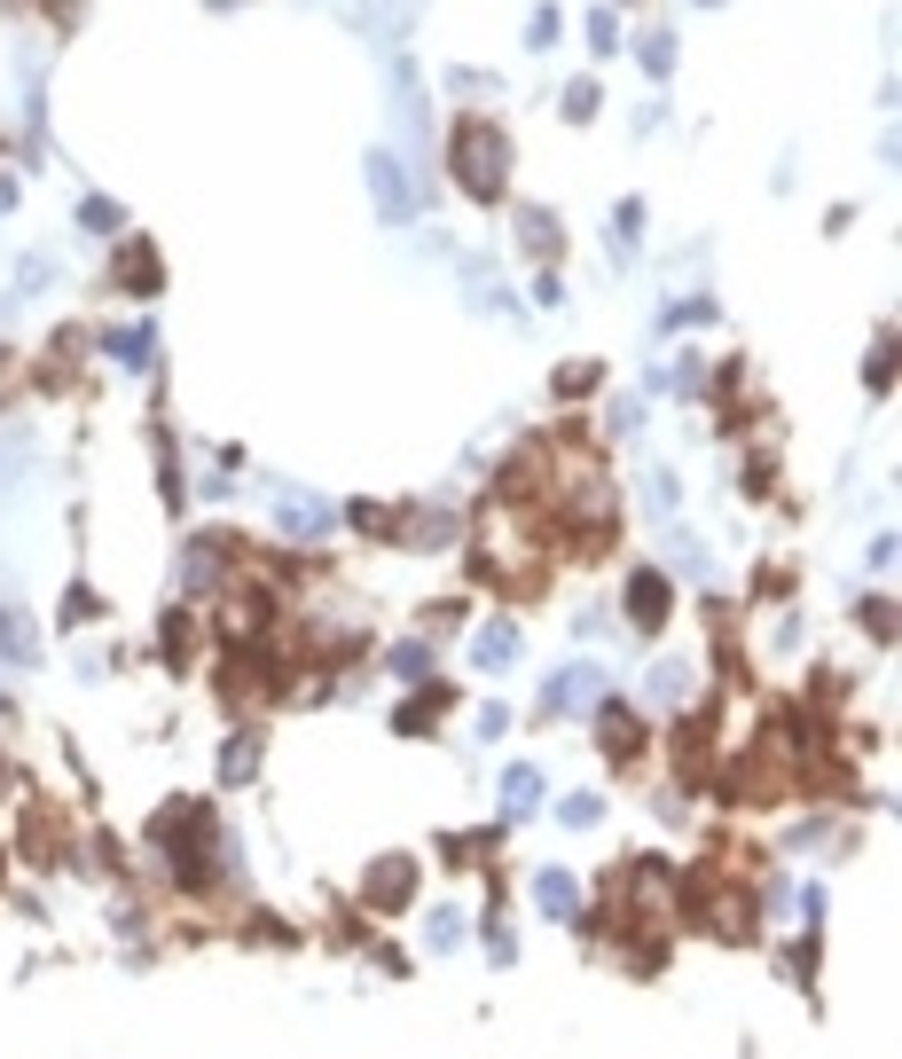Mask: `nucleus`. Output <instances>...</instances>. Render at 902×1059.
Instances as JSON below:
<instances>
[{
    "label": "nucleus",
    "mask_w": 902,
    "mask_h": 1059,
    "mask_svg": "<svg viewBox=\"0 0 902 1059\" xmlns=\"http://www.w3.org/2000/svg\"><path fill=\"white\" fill-rule=\"evenodd\" d=\"M456 173H464L471 197H495V189H502V134H495L487 118H464V126H456Z\"/></svg>",
    "instance_id": "nucleus-1"
},
{
    "label": "nucleus",
    "mask_w": 902,
    "mask_h": 1059,
    "mask_svg": "<svg viewBox=\"0 0 902 1059\" xmlns=\"http://www.w3.org/2000/svg\"><path fill=\"white\" fill-rule=\"evenodd\" d=\"M628 612H636V629H660V621H667V581H660V573H636V581H628Z\"/></svg>",
    "instance_id": "nucleus-2"
},
{
    "label": "nucleus",
    "mask_w": 902,
    "mask_h": 1059,
    "mask_svg": "<svg viewBox=\"0 0 902 1059\" xmlns=\"http://www.w3.org/2000/svg\"><path fill=\"white\" fill-rule=\"evenodd\" d=\"M550 706H558V715H573V706H597V667H566V675L550 683Z\"/></svg>",
    "instance_id": "nucleus-3"
},
{
    "label": "nucleus",
    "mask_w": 902,
    "mask_h": 1059,
    "mask_svg": "<svg viewBox=\"0 0 902 1059\" xmlns=\"http://www.w3.org/2000/svg\"><path fill=\"white\" fill-rule=\"evenodd\" d=\"M370 181H377V197H385V212L401 220V212H408V189H401V173H393V157H370Z\"/></svg>",
    "instance_id": "nucleus-4"
},
{
    "label": "nucleus",
    "mask_w": 902,
    "mask_h": 1059,
    "mask_svg": "<svg viewBox=\"0 0 902 1059\" xmlns=\"http://www.w3.org/2000/svg\"><path fill=\"white\" fill-rule=\"evenodd\" d=\"M118 276H126V291H157V259H149V251H142V243H134V251H126V268H118Z\"/></svg>",
    "instance_id": "nucleus-5"
},
{
    "label": "nucleus",
    "mask_w": 902,
    "mask_h": 1059,
    "mask_svg": "<svg viewBox=\"0 0 902 1059\" xmlns=\"http://www.w3.org/2000/svg\"><path fill=\"white\" fill-rule=\"evenodd\" d=\"M533 792H541V777H533V769H510V785H502V801H510V809H533Z\"/></svg>",
    "instance_id": "nucleus-6"
},
{
    "label": "nucleus",
    "mask_w": 902,
    "mask_h": 1059,
    "mask_svg": "<svg viewBox=\"0 0 902 1059\" xmlns=\"http://www.w3.org/2000/svg\"><path fill=\"white\" fill-rule=\"evenodd\" d=\"M541 911H573V879H566V871L541 879Z\"/></svg>",
    "instance_id": "nucleus-7"
}]
</instances>
